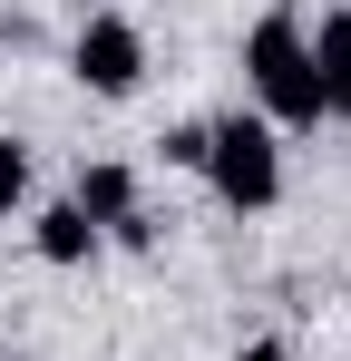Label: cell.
<instances>
[{
    "label": "cell",
    "instance_id": "1",
    "mask_svg": "<svg viewBox=\"0 0 351 361\" xmlns=\"http://www.w3.org/2000/svg\"><path fill=\"white\" fill-rule=\"evenodd\" d=\"M244 88L264 98V127L273 137H312L322 127V88H312V30L292 10H264L244 30Z\"/></svg>",
    "mask_w": 351,
    "mask_h": 361
},
{
    "label": "cell",
    "instance_id": "2",
    "mask_svg": "<svg viewBox=\"0 0 351 361\" xmlns=\"http://www.w3.org/2000/svg\"><path fill=\"white\" fill-rule=\"evenodd\" d=\"M205 185L225 195L234 215H264L283 195V137L264 118H215L205 127Z\"/></svg>",
    "mask_w": 351,
    "mask_h": 361
},
{
    "label": "cell",
    "instance_id": "3",
    "mask_svg": "<svg viewBox=\"0 0 351 361\" xmlns=\"http://www.w3.org/2000/svg\"><path fill=\"white\" fill-rule=\"evenodd\" d=\"M68 68H78L88 98H137V78H147V30H137L127 10H88L78 39H68Z\"/></svg>",
    "mask_w": 351,
    "mask_h": 361
},
{
    "label": "cell",
    "instance_id": "4",
    "mask_svg": "<svg viewBox=\"0 0 351 361\" xmlns=\"http://www.w3.org/2000/svg\"><path fill=\"white\" fill-rule=\"evenodd\" d=\"M68 205L108 235L117 215H137V166H127V157H88V166H78V185H68Z\"/></svg>",
    "mask_w": 351,
    "mask_h": 361
},
{
    "label": "cell",
    "instance_id": "5",
    "mask_svg": "<svg viewBox=\"0 0 351 361\" xmlns=\"http://www.w3.org/2000/svg\"><path fill=\"white\" fill-rule=\"evenodd\" d=\"M312 88H322V118H351V10H322L312 30Z\"/></svg>",
    "mask_w": 351,
    "mask_h": 361
},
{
    "label": "cell",
    "instance_id": "6",
    "mask_svg": "<svg viewBox=\"0 0 351 361\" xmlns=\"http://www.w3.org/2000/svg\"><path fill=\"white\" fill-rule=\"evenodd\" d=\"M30 244H39V264H88V254H98V225H88V215H78V205H68V195H58V205H39V225H30Z\"/></svg>",
    "mask_w": 351,
    "mask_h": 361
},
{
    "label": "cell",
    "instance_id": "7",
    "mask_svg": "<svg viewBox=\"0 0 351 361\" xmlns=\"http://www.w3.org/2000/svg\"><path fill=\"white\" fill-rule=\"evenodd\" d=\"M20 195H30V147H20V137L0 127V215H10Z\"/></svg>",
    "mask_w": 351,
    "mask_h": 361
},
{
    "label": "cell",
    "instance_id": "8",
    "mask_svg": "<svg viewBox=\"0 0 351 361\" xmlns=\"http://www.w3.org/2000/svg\"><path fill=\"white\" fill-rule=\"evenodd\" d=\"M156 147H166V166H195V176H205V118H185V127H166Z\"/></svg>",
    "mask_w": 351,
    "mask_h": 361
},
{
    "label": "cell",
    "instance_id": "9",
    "mask_svg": "<svg viewBox=\"0 0 351 361\" xmlns=\"http://www.w3.org/2000/svg\"><path fill=\"white\" fill-rule=\"evenodd\" d=\"M108 235L127 244V254H156V244H166V225H156V215H147V205H137V215H117Z\"/></svg>",
    "mask_w": 351,
    "mask_h": 361
},
{
    "label": "cell",
    "instance_id": "10",
    "mask_svg": "<svg viewBox=\"0 0 351 361\" xmlns=\"http://www.w3.org/2000/svg\"><path fill=\"white\" fill-rule=\"evenodd\" d=\"M234 361H292V342H283V332H254V342H244Z\"/></svg>",
    "mask_w": 351,
    "mask_h": 361
},
{
    "label": "cell",
    "instance_id": "11",
    "mask_svg": "<svg viewBox=\"0 0 351 361\" xmlns=\"http://www.w3.org/2000/svg\"><path fill=\"white\" fill-rule=\"evenodd\" d=\"M0 49H10V10H0Z\"/></svg>",
    "mask_w": 351,
    "mask_h": 361
}]
</instances>
